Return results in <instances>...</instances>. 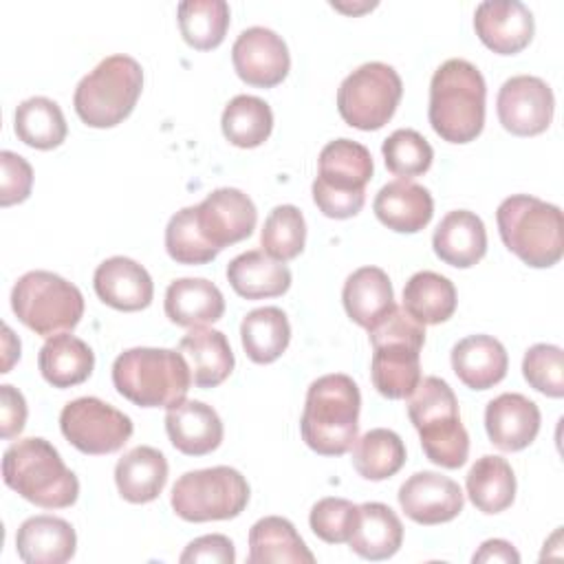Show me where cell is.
<instances>
[{
    "mask_svg": "<svg viewBox=\"0 0 564 564\" xmlns=\"http://www.w3.org/2000/svg\"><path fill=\"white\" fill-rule=\"evenodd\" d=\"M485 77L471 62H443L430 82L427 117L434 132L449 143L474 141L485 126Z\"/></svg>",
    "mask_w": 564,
    "mask_h": 564,
    "instance_id": "1",
    "label": "cell"
},
{
    "mask_svg": "<svg viewBox=\"0 0 564 564\" xmlns=\"http://www.w3.org/2000/svg\"><path fill=\"white\" fill-rule=\"evenodd\" d=\"M361 394L357 383L341 372L315 379L306 390L300 419L304 443L322 456H341L357 441Z\"/></svg>",
    "mask_w": 564,
    "mask_h": 564,
    "instance_id": "2",
    "label": "cell"
},
{
    "mask_svg": "<svg viewBox=\"0 0 564 564\" xmlns=\"http://www.w3.org/2000/svg\"><path fill=\"white\" fill-rule=\"evenodd\" d=\"M2 478L24 500L42 509H64L79 496L77 476L64 465L59 452L40 436L11 443L2 456Z\"/></svg>",
    "mask_w": 564,
    "mask_h": 564,
    "instance_id": "3",
    "label": "cell"
},
{
    "mask_svg": "<svg viewBox=\"0 0 564 564\" xmlns=\"http://www.w3.org/2000/svg\"><path fill=\"white\" fill-rule=\"evenodd\" d=\"M368 335L375 350L370 364L372 386L386 399H408L421 381L425 326L403 306H394Z\"/></svg>",
    "mask_w": 564,
    "mask_h": 564,
    "instance_id": "4",
    "label": "cell"
},
{
    "mask_svg": "<svg viewBox=\"0 0 564 564\" xmlns=\"http://www.w3.org/2000/svg\"><path fill=\"white\" fill-rule=\"evenodd\" d=\"M112 383L141 408H174L185 401L192 375L185 357L170 348H130L112 364Z\"/></svg>",
    "mask_w": 564,
    "mask_h": 564,
    "instance_id": "5",
    "label": "cell"
},
{
    "mask_svg": "<svg viewBox=\"0 0 564 564\" xmlns=\"http://www.w3.org/2000/svg\"><path fill=\"white\" fill-rule=\"evenodd\" d=\"M496 223L505 247L533 269L562 260L564 218L557 205L529 194H513L498 205Z\"/></svg>",
    "mask_w": 564,
    "mask_h": 564,
    "instance_id": "6",
    "label": "cell"
},
{
    "mask_svg": "<svg viewBox=\"0 0 564 564\" xmlns=\"http://www.w3.org/2000/svg\"><path fill=\"white\" fill-rule=\"evenodd\" d=\"M141 88V64L130 55H110L82 77L73 95V106L86 126L112 128L130 117Z\"/></svg>",
    "mask_w": 564,
    "mask_h": 564,
    "instance_id": "7",
    "label": "cell"
},
{
    "mask_svg": "<svg viewBox=\"0 0 564 564\" xmlns=\"http://www.w3.org/2000/svg\"><path fill=\"white\" fill-rule=\"evenodd\" d=\"M11 308L35 335L73 330L84 315L82 291L51 271H29L13 284Z\"/></svg>",
    "mask_w": 564,
    "mask_h": 564,
    "instance_id": "8",
    "label": "cell"
},
{
    "mask_svg": "<svg viewBox=\"0 0 564 564\" xmlns=\"http://www.w3.org/2000/svg\"><path fill=\"white\" fill-rule=\"evenodd\" d=\"M172 509L187 522L229 520L245 511L249 485L227 465L185 471L172 487Z\"/></svg>",
    "mask_w": 564,
    "mask_h": 564,
    "instance_id": "9",
    "label": "cell"
},
{
    "mask_svg": "<svg viewBox=\"0 0 564 564\" xmlns=\"http://www.w3.org/2000/svg\"><path fill=\"white\" fill-rule=\"evenodd\" d=\"M401 95V77L390 64L366 62L339 84L337 110L350 128L370 132L392 119Z\"/></svg>",
    "mask_w": 564,
    "mask_h": 564,
    "instance_id": "10",
    "label": "cell"
},
{
    "mask_svg": "<svg viewBox=\"0 0 564 564\" xmlns=\"http://www.w3.org/2000/svg\"><path fill=\"white\" fill-rule=\"evenodd\" d=\"M59 430L82 454L119 452L132 436V419L97 397L68 401L59 414Z\"/></svg>",
    "mask_w": 564,
    "mask_h": 564,
    "instance_id": "11",
    "label": "cell"
},
{
    "mask_svg": "<svg viewBox=\"0 0 564 564\" xmlns=\"http://www.w3.org/2000/svg\"><path fill=\"white\" fill-rule=\"evenodd\" d=\"M496 110L507 132L516 137H535L553 121V90L535 75L509 77L498 90Z\"/></svg>",
    "mask_w": 564,
    "mask_h": 564,
    "instance_id": "12",
    "label": "cell"
},
{
    "mask_svg": "<svg viewBox=\"0 0 564 564\" xmlns=\"http://www.w3.org/2000/svg\"><path fill=\"white\" fill-rule=\"evenodd\" d=\"M231 62L238 77L258 88L278 86L291 68L286 42L267 26L245 29L231 46Z\"/></svg>",
    "mask_w": 564,
    "mask_h": 564,
    "instance_id": "13",
    "label": "cell"
},
{
    "mask_svg": "<svg viewBox=\"0 0 564 564\" xmlns=\"http://www.w3.org/2000/svg\"><path fill=\"white\" fill-rule=\"evenodd\" d=\"M196 220L205 240L223 251L251 236L258 223V209L245 192L218 187L196 205Z\"/></svg>",
    "mask_w": 564,
    "mask_h": 564,
    "instance_id": "14",
    "label": "cell"
},
{
    "mask_svg": "<svg viewBox=\"0 0 564 564\" xmlns=\"http://www.w3.org/2000/svg\"><path fill=\"white\" fill-rule=\"evenodd\" d=\"M372 156L366 145L350 139H335L319 152L313 194L366 198V183L372 178Z\"/></svg>",
    "mask_w": 564,
    "mask_h": 564,
    "instance_id": "15",
    "label": "cell"
},
{
    "mask_svg": "<svg viewBox=\"0 0 564 564\" xmlns=\"http://www.w3.org/2000/svg\"><path fill=\"white\" fill-rule=\"evenodd\" d=\"M403 513L419 524H443L463 511V491L456 480L436 471H416L399 487Z\"/></svg>",
    "mask_w": 564,
    "mask_h": 564,
    "instance_id": "16",
    "label": "cell"
},
{
    "mask_svg": "<svg viewBox=\"0 0 564 564\" xmlns=\"http://www.w3.org/2000/svg\"><path fill=\"white\" fill-rule=\"evenodd\" d=\"M480 42L498 55H516L533 40V13L520 0H485L474 11Z\"/></svg>",
    "mask_w": 564,
    "mask_h": 564,
    "instance_id": "17",
    "label": "cell"
},
{
    "mask_svg": "<svg viewBox=\"0 0 564 564\" xmlns=\"http://www.w3.org/2000/svg\"><path fill=\"white\" fill-rule=\"evenodd\" d=\"M540 408L518 392L498 394L485 410L487 434L502 452H520L529 447L540 432Z\"/></svg>",
    "mask_w": 564,
    "mask_h": 564,
    "instance_id": "18",
    "label": "cell"
},
{
    "mask_svg": "<svg viewBox=\"0 0 564 564\" xmlns=\"http://www.w3.org/2000/svg\"><path fill=\"white\" fill-rule=\"evenodd\" d=\"M93 286L99 300L117 311H141L150 306L154 297V284L150 273L126 256H112L104 260L93 275Z\"/></svg>",
    "mask_w": 564,
    "mask_h": 564,
    "instance_id": "19",
    "label": "cell"
},
{
    "mask_svg": "<svg viewBox=\"0 0 564 564\" xmlns=\"http://www.w3.org/2000/svg\"><path fill=\"white\" fill-rule=\"evenodd\" d=\"M372 209L381 225L399 234H416L434 216L432 194L408 178L386 183L372 203Z\"/></svg>",
    "mask_w": 564,
    "mask_h": 564,
    "instance_id": "20",
    "label": "cell"
},
{
    "mask_svg": "<svg viewBox=\"0 0 564 564\" xmlns=\"http://www.w3.org/2000/svg\"><path fill=\"white\" fill-rule=\"evenodd\" d=\"M165 430L170 443L187 456H205L223 443V421L218 412L203 401H181L167 408Z\"/></svg>",
    "mask_w": 564,
    "mask_h": 564,
    "instance_id": "21",
    "label": "cell"
},
{
    "mask_svg": "<svg viewBox=\"0 0 564 564\" xmlns=\"http://www.w3.org/2000/svg\"><path fill=\"white\" fill-rule=\"evenodd\" d=\"M432 247L434 253L449 267H474L487 253L485 223L469 209H454L445 214L434 229Z\"/></svg>",
    "mask_w": 564,
    "mask_h": 564,
    "instance_id": "22",
    "label": "cell"
},
{
    "mask_svg": "<svg viewBox=\"0 0 564 564\" xmlns=\"http://www.w3.org/2000/svg\"><path fill=\"white\" fill-rule=\"evenodd\" d=\"M15 549L26 564H64L75 555L77 535L57 516H33L15 533Z\"/></svg>",
    "mask_w": 564,
    "mask_h": 564,
    "instance_id": "23",
    "label": "cell"
},
{
    "mask_svg": "<svg viewBox=\"0 0 564 564\" xmlns=\"http://www.w3.org/2000/svg\"><path fill=\"white\" fill-rule=\"evenodd\" d=\"M341 302L348 317L366 330L375 328L397 306L392 282L379 267L352 271L344 282Z\"/></svg>",
    "mask_w": 564,
    "mask_h": 564,
    "instance_id": "24",
    "label": "cell"
},
{
    "mask_svg": "<svg viewBox=\"0 0 564 564\" xmlns=\"http://www.w3.org/2000/svg\"><path fill=\"white\" fill-rule=\"evenodd\" d=\"M452 368L467 388L487 390L505 379L509 357L496 337L469 335L452 348Z\"/></svg>",
    "mask_w": 564,
    "mask_h": 564,
    "instance_id": "25",
    "label": "cell"
},
{
    "mask_svg": "<svg viewBox=\"0 0 564 564\" xmlns=\"http://www.w3.org/2000/svg\"><path fill=\"white\" fill-rule=\"evenodd\" d=\"M223 313L225 297L205 278H178L165 291V315L176 326L198 328L218 322Z\"/></svg>",
    "mask_w": 564,
    "mask_h": 564,
    "instance_id": "26",
    "label": "cell"
},
{
    "mask_svg": "<svg viewBox=\"0 0 564 564\" xmlns=\"http://www.w3.org/2000/svg\"><path fill=\"white\" fill-rule=\"evenodd\" d=\"M403 542L399 516L383 502L357 505V520L348 538L350 549L370 562L392 557Z\"/></svg>",
    "mask_w": 564,
    "mask_h": 564,
    "instance_id": "27",
    "label": "cell"
},
{
    "mask_svg": "<svg viewBox=\"0 0 564 564\" xmlns=\"http://www.w3.org/2000/svg\"><path fill=\"white\" fill-rule=\"evenodd\" d=\"M178 352L189 366L194 386L216 388L234 370V352L227 337L214 328H192L178 341Z\"/></svg>",
    "mask_w": 564,
    "mask_h": 564,
    "instance_id": "28",
    "label": "cell"
},
{
    "mask_svg": "<svg viewBox=\"0 0 564 564\" xmlns=\"http://www.w3.org/2000/svg\"><path fill=\"white\" fill-rule=\"evenodd\" d=\"M115 482L123 500L132 505L152 502L167 482V460L150 445H139L115 465Z\"/></svg>",
    "mask_w": 564,
    "mask_h": 564,
    "instance_id": "29",
    "label": "cell"
},
{
    "mask_svg": "<svg viewBox=\"0 0 564 564\" xmlns=\"http://www.w3.org/2000/svg\"><path fill=\"white\" fill-rule=\"evenodd\" d=\"M227 280L231 289L245 300L278 297L291 286V271L284 262L264 251H245L227 264Z\"/></svg>",
    "mask_w": 564,
    "mask_h": 564,
    "instance_id": "30",
    "label": "cell"
},
{
    "mask_svg": "<svg viewBox=\"0 0 564 564\" xmlns=\"http://www.w3.org/2000/svg\"><path fill=\"white\" fill-rule=\"evenodd\" d=\"M37 368L53 388H73L90 377L95 352L84 339L59 333L48 337L40 348Z\"/></svg>",
    "mask_w": 564,
    "mask_h": 564,
    "instance_id": "31",
    "label": "cell"
},
{
    "mask_svg": "<svg viewBox=\"0 0 564 564\" xmlns=\"http://www.w3.org/2000/svg\"><path fill=\"white\" fill-rule=\"evenodd\" d=\"M249 564L291 562L313 564L315 555L308 551L295 527L280 516L260 518L249 531Z\"/></svg>",
    "mask_w": 564,
    "mask_h": 564,
    "instance_id": "32",
    "label": "cell"
},
{
    "mask_svg": "<svg viewBox=\"0 0 564 564\" xmlns=\"http://www.w3.org/2000/svg\"><path fill=\"white\" fill-rule=\"evenodd\" d=\"M467 496L482 513H500L516 498V476L502 456H480L467 474Z\"/></svg>",
    "mask_w": 564,
    "mask_h": 564,
    "instance_id": "33",
    "label": "cell"
},
{
    "mask_svg": "<svg viewBox=\"0 0 564 564\" xmlns=\"http://www.w3.org/2000/svg\"><path fill=\"white\" fill-rule=\"evenodd\" d=\"M240 339L251 361H275L291 341V326L284 311L278 306H262L249 311L240 324Z\"/></svg>",
    "mask_w": 564,
    "mask_h": 564,
    "instance_id": "34",
    "label": "cell"
},
{
    "mask_svg": "<svg viewBox=\"0 0 564 564\" xmlns=\"http://www.w3.org/2000/svg\"><path fill=\"white\" fill-rule=\"evenodd\" d=\"M456 302L454 284L434 271H419L403 286V308L423 326L447 322Z\"/></svg>",
    "mask_w": 564,
    "mask_h": 564,
    "instance_id": "35",
    "label": "cell"
},
{
    "mask_svg": "<svg viewBox=\"0 0 564 564\" xmlns=\"http://www.w3.org/2000/svg\"><path fill=\"white\" fill-rule=\"evenodd\" d=\"M13 130L22 143L35 150H53L62 145L68 134L62 108L48 97L24 99L15 108Z\"/></svg>",
    "mask_w": 564,
    "mask_h": 564,
    "instance_id": "36",
    "label": "cell"
},
{
    "mask_svg": "<svg viewBox=\"0 0 564 564\" xmlns=\"http://www.w3.org/2000/svg\"><path fill=\"white\" fill-rule=\"evenodd\" d=\"M352 467L366 480H386L405 465L401 436L386 427L368 430L352 443Z\"/></svg>",
    "mask_w": 564,
    "mask_h": 564,
    "instance_id": "37",
    "label": "cell"
},
{
    "mask_svg": "<svg viewBox=\"0 0 564 564\" xmlns=\"http://www.w3.org/2000/svg\"><path fill=\"white\" fill-rule=\"evenodd\" d=\"M223 134L238 148L262 145L273 130L271 106L253 95H236L223 110Z\"/></svg>",
    "mask_w": 564,
    "mask_h": 564,
    "instance_id": "38",
    "label": "cell"
},
{
    "mask_svg": "<svg viewBox=\"0 0 564 564\" xmlns=\"http://www.w3.org/2000/svg\"><path fill=\"white\" fill-rule=\"evenodd\" d=\"M176 15L183 40L198 51L216 48L229 29V4L225 0H183Z\"/></svg>",
    "mask_w": 564,
    "mask_h": 564,
    "instance_id": "39",
    "label": "cell"
},
{
    "mask_svg": "<svg viewBox=\"0 0 564 564\" xmlns=\"http://www.w3.org/2000/svg\"><path fill=\"white\" fill-rule=\"evenodd\" d=\"M306 242V223L295 205H278L269 212L260 231L262 251L280 262L297 258Z\"/></svg>",
    "mask_w": 564,
    "mask_h": 564,
    "instance_id": "40",
    "label": "cell"
},
{
    "mask_svg": "<svg viewBox=\"0 0 564 564\" xmlns=\"http://www.w3.org/2000/svg\"><path fill=\"white\" fill-rule=\"evenodd\" d=\"M425 456L445 469H458L469 456V434L460 416L441 419L416 427Z\"/></svg>",
    "mask_w": 564,
    "mask_h": 564,
    "instance_id": "41",
    "label": "cell"
},
{
    "mask_svg": "<svg viewBox=\"0 0 564 564\" xmlns=\"http://www.w3.org/2000/svg\"><path fill=\"white\" fill-rule=\"evenodd\" d=\"M165 249L178 264H205L220 251L212 247L198 229L196 205L176 212L165 227Z\"/></svg>",
    "mask_w": 564,
    "mask_h": 564,
    "instance_id": "42",
    "label": "cell"
},
{
    "mask_svg": "<svg viewBox=\"0 0 564 564\" xmlns=\"http://www.w3.org/2000/svg\"><path fill=\"white\" fill-rule=\"evenodd\" d=\"M386 167L401 178L421 176L430 170L434 150L427 143L423 134H419L412 128H399L394 130L381 145Z\"/></svg>",
    "mask_w": 564,
    "mask_h": 564,
    "instance_id": "43",
    "label": "cell"
},
{
    "mask_svg": "<svg viewBox=\"0 0 564 564\" xmlns=\"http://www.w3.org/2000/svg\"><path fill=\"white\" fill-rule=\"evenodd\" d=\"M522 375L538 392L560 399L564 394V355L560 346L535 344L524 352Z\"/></svg>",
    "mask_w": 564,
    "mask_h": 564,
    "instance_id": "44",
    "label": "cell"
},
{
    "mask_svg": "<svg viewBox=\"0 0 564 564\" xmlns=\"http://www.w3.org/2000/svg\"><path fill=\"white\" fill-rule=\"evenodd\" d=\"M355 520H357V505H352L346 498H322L313 505L308 516V524L313 533L328 544L348 542Z\"/></svg>",
    "mask_w": 564,
    "mask_h": 564,
    "instance_id": "45",
    "label": "cell"
},
{
    "mask_svg": "<svg viewBox=\"0 0 564 564\" xmlns=\"http://www.w3.org/2000/svg\"><path fill=\"white\" fill-rule=\"evenodd\" d=\"M0 167H2V176H0V205L9 207L15 203H22L29 198L31 187H33V167L31 163L11 152V150H2L0 152Z\"/></svg>",
    "mask_w": 564,
    "mask_h": 564,
    "instance_id": "46",
    "label": "cell"
},
{
    "mask_svg": "<svg viewBox=\"0 0 564 564\" xmlns=\"http://www.w3.org/2000/svg\"><path fill=\"white\" fill-rule=\"evenodd\" d=\"M183 564L189 562H212V564H234L236 562V549L234 542L227 535L212 533L200 535L192 540L185 551L178 557Z\"/></svg>",
    "mask_w": 564,
    "mask_h": 564,
    "instance_id": "47",
    "label": "cell"
},
{
    "mask_svg": "<svg viewBox=\"0 0 564 564\" xmlns=\"http://www.w3.org/2000/svg\"><path fill=\"white\" fill-rule=\"evenodd\" d=\"M26 423V401L20 390L4 383L0 386V427L2 438H13L24 430Z\"/></svg>",
    "mask_w": 564,
    "mask_h": 564,
    "instance_id": "48",
    "label": "cell"
},
{
    "mask_svg": "<svg viewBox=\"0 0 564 564\" xmlns=\"http://www.w3.org/2000/svg\"><path fill=\"white\" fill-rule=\"evenodd\" d=\"M474 562H505V564H518L520 553L513 549L511 542L507 540H487L480 544V549L471 557Z\"/></svg>",
    "mask_w": 564,
    "mask_h": 564,
    "instance_id": "49",
    "label": "cell"
},
{
    "mask_svg": "<svg viewBox=\"0 0 564 564\" xmlns=\"http://www.w3.org/2000/svg\"><path fill=\"white\" fill-rule=\"evenodd\" d=\"M4 355H7V359H4V366L0 372H9L13 359H20V339L13 337V333L7 324H4Z\"/></svg>",
    "mask_w": 564,
    "mask_h": 564,
    "instance_id": "50",
    "label": "cell"
}]
</instances>
